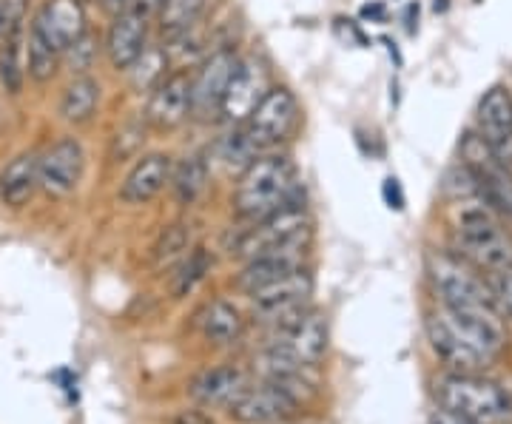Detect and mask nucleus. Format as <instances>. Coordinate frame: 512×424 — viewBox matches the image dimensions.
<instances>
[{
    "label": "nucleus",
    "mask_w": 512,
    "mask_h": 424,
    "mask_svg": "<svg viewBox=\"0 0 512 424\" xmlns=\"http://www.w3.org/2000/svg\"><path fill=\"white\" fill-rule=\"evenodd\" d=\"M9 37H6V46H3V55H0V80L6 86V92L18 94L20 86H23V46H20V26L18 20L6 29Z\"/></svg>",
    "instance_id": "nucleus-29"
},
{
    "label": "nucleus",
    "mask_w": 512,
    "mask_h": 424,
    "mask_svg": "<svg viewBox=\"0 0 512 424\" xmlns=\"http://www.w3.org/2000/svg\"><path fill=\"white\" fill-rule=\"evenodd\" d=\"M299 123V103L288 89H268V94L256 103V109L242 123L245 137L254 143L256 151L285 143Z\"/></svg>",
    "instance_id": "nucleus-11"
},
{
    "label": "nucleus",
    "mask_w": 512,
    "mask_h": 424,
    "mask_svg": "<svg viewBox=\"0 0 512 424\" xmlns=\"http://www.w3.org/2000/svg\"><path fill=\"white\" fill-rule=\"evenodd\" d=\"M188 245H191V231L185 225L165 228L160 242L154 245V265L157 268H168V265L180 262L188 254Z\"/></svg>",
    "instance_id": "nucleus-32"
},
{
    "label": "nucleus",
    "mask_w": 512,
    "mask_h": 424,
    "mask_svg": "<svg viewBox=\"0 0 512 424\" xmlns=\"http://www.w3.org/2000/svg\"><path fill=\"white\" fill-rule=\"evenodd\" d=\"M256 154H259V151H256L254 143L245 137V131L242 129L234 131V134H225L220 140V146H217V160H220L228 171H245V168L256 160Z\"/></svg>",
    "instance_id": "nucleus-30"
},
{
    "label": "nucleus",
    "mask_w": 512,
    "mask_h": 424,
    "mask_svg": "<svg viewBox=\"0 0 512 424\" xmlns=\"http://www.w3.org/2000/svg\"><path fill=\"white\" fill-rule=\"evenodd\" d=\"M311 296L313 277L311 271L302 265V268L291 271L288 277L276 279V282L251 294V299H254V319L262 322V325L279 328V325H285L296 314H302L305 308H311L308 305Z\"/></svg>",
    "instance_id": "nucleus-10"
},
{
    "label": "nucleus",
    "mask_w": 512,
    "mask_h": 424,
    "mask_svg": "<svg viewBox=\"0 0 512 424\" xmlns=\"http://www.w3.org/2000/svg\"><path fill=\"white\" fill-rule=\"evenodd\" d=\"M237 63L239 57L231 49H217L214 55H208L197 77L191 80V114H197L200 120H211L214 114H220L222 97L237 72Z\"/></svg>",
    "instance_id": "nucleus-12"
},
{
    "label": "nucleus",
    "mask_w": 512,
    "mask_h": 424,
    "mask_svg": "<svg viewBox=\"0 0 512 424\" xmlns=\"http://www.w3.org/2000/svg\"><path fill=\"white\" fill-rule=\"evenodd\" d=\"M165 0H131V9L143 12V15H151V12H160Z\"/></svg>",
    "instance_id": "nucleus-36"
},
{
    "label": "nucleus",
    "mask_w": 512,
    "mask_h": 424,
    "mask_svg": "<svg viewBox=\"0 0 512 424\" xmlns=\"http://www.w3.org/2000/svg\"><path fill=\"white\" fill-rule=\"evenodd\" d=\"M15 20H18V15H12V12H9V3H3V0H0V35H3Z\"/></svg>",
    "instance_id": "nucleus-37"
},
{
    "label": "nucleus",
    "mask_w": 512,
    "mask_h": 424,
    "mask_svg": "<svg viewBox=\"0 0 512 424\" xmlns=\"http://www.w3.org/2000/svg\"><path fill=\"white\" fill-rule=\"evenodd\" d=\"M461 160L476 180L478 197L498 214L512 217V171L495 157L490 146L481 140V134H464Z\"/></svg>",
    "instance_id": "nucleus-9"
},
{
    "label": "nucleus",
    "mask_w": 512,
    "mask_h": 424,
    "mask_svg": "<svg viewBox=\"0 0 512 424\" xmlns=\"http://www.w3.org/2000/svg\"><path fill=\"white\" fill-rule=\"evenodd\" d=\"M427 279L433 282L436 294L441 296L444 308H481L495 305L490 282L478 277L476 268L467 259L447 254V251H430L427 254Z\"/></svg>",
    "instance_id": "nucleus-7"
},
{
    "label": "nucleus",
    "mask_w": 512,
    "mask_h": 424,
    "mask_svg": "<svg viewBox=\"0 0 512 424\" xmlns=\"http://www.w3.org/2000/svg\"><path fill=\"white\" fill-rule=\"evenodd\" d=\"M302 259L305 257H259L251 259L245 268H242V274L237 277V285L245 291V294L251 296L259 288H265V285H271L276 279L288 277L291 271L296 268H302Z\"/></svg>",
    "instance_id": "nucleus-23"
},
{
    "label": "nucleus",
    "mask_w": 512,
    "mask_h": 424,
    "mask_svg": "<svg viewBox=\"0 0 512 424\" xmlns=\"http://www.w3.org/2000/svg\"><path fill=\"white\" fill-rule=\"evenodd\" d=\"M453 234L461 259H467L473 268L490 274L512 271V237L481 197L458 203Z\"/></svg>",
    "instance_id": "nucleus-4"
},
{
    "label": "nucleus",
    "mask_w": 512,
    "mask_h": 424,
    "mask_svg": "<svg viewBox=\"0 0 512 424\" xmlns=\"http://www.w3.org/2000/svg\"><path fill=\"white\" fill-rule=\"evenodd\" d=\"M205 3L208 0H165L163 9L157 12L160 15V29L163 35L171 37L183 35L191 26H197L205 12Z\"/></svg>",
    "instance_id": "nucleus-26"
},
{
    "label": "nucleus",
    "mask_w": 512,
    "mask_h": 424,
    "mask_svg": "<svg viewBox=\"0 0 512 424\" xmlns=\"http://www.w3.org/2000/svg\"><path fill=\"white\" fill-rule=\"evenodd\" d=\"M268 94V72L256 57H245L237 63V72L231 77L225 97H222L220 114L228 123H245L256 103Z\"/></svg>",
    "instance_id": "nucleus-16"
},
{
    "label": "nucleus",
    "mask_w": 512,
    "mask_h": 424,
    "mask_svg": "<svg viewBox=\"0 0 512 424\" xmlns=\"http://www.w3.org/2000/svg\"><path fill=\"white\" fill-rule=\"evenodd\" d=\"M293 379L299 376H274L256 388H245L228 407L231 419L239 424H276L296 416L302 402L291 388Z\"/></svg>",
    "instance_id": "nucleus-8"
},
{
    "label": "nucleus",
    "mask_w": 512,
    "mask_h": 424,
    "mask_svg": "<svg viewBox=\"0 0 512 424\" xmlns=\"http://www.w3.org/2000/svg\"><path fill=\"white\" fill-rule=\"evenodd\" d=\"M208 268H211V257H208V251L205 248H194V251H188L183 259H180V265H177V271H174V277H171V294L177 296H188L197 285H200L205 274H208Z\"/></svg>",
    "instance_id": "nucleus-28"
},
{
    "label": "nucleus",
    "mask_w": 512,
    "mask_h": 424,
    "mask_svg": "<svg viewBox=\"0 0 512 424\" xmlns=\"http://www.w3.org/2000/svg\"><path fill=\"white\" fill-rule=\"evenodd\" d=\"M328 339V319L316 308H305L285 325L274 328V339L262 356L268 379L302 376V370L316 368L328 353Z\"/></svg>",
    "instance_id": "nucleus-3"
},
{
    "label": "nucleus",
    "mask_w": 512,
    "mask_h": 424,
    "mask_svg": "<svg viewBox=\"0 0 512 424\" xmlns=\"http://www.w3.org/2000/svg\"><path fill=\"white\" fill-rule=\"evenodd\" d=\"M197 328H200V333L208 342H214V345H231V342H237L239 336H242L245 322H242V314H239L231 302L214 299V302H208L200 314H197Z\"/></svg>",
    "instance_id": "nucleus-22"
},
{
    "label": "nucleus",
    "mask_w": 512,
    "mask_h": 424,
    "mask_svg": "<svg viewBox=\"0 0 512 424\" xmlns=\"http://www.w3.org/2000/svg\"><path fill=\"white\" fill-rule=\"evenodd\" d=\"M248 388L245 373L237 368H214L205 370L202 376H197L191 382V399L202 407H231V402L237 399L242 390Z\"/></svg>",
    "instance_id": "nucleus-20"
},
{
    "label": "nucleus",
    "mask_w": 512,
    "mask_h": 424,
    "mask_svg": "<svg viewBox=\"0 0 512 424\" xmlns=\"http://www.w3.org/2000/svg\"><path fill=\"white\" fill-rule=\"evenodd\" d=\"M441 410L478 424H507L512 419V399L498 382L481 373L450 370L433 385Z\"/></svg>",
    "instance_id": "nucleus-5"
},
{
    "label": "nucleus",
    "mask_w": 512,
    "mask_h": 424,
    "mask_svg": "<svg viewBox=\"0 0 512 424\" xmlns=\"http://www.w3.org/2000/svg\"><path fill=\"white\" fill-rule=\"evenodd\" d=\"M165 69H168V55H165L160 46H146L143 55L137 57L134 66L128 69L131 86L137 92H151L165 77Z\"/></svg>",
    "instance_id": "nucleus-27"
},
{
    "label": "nucleus",
    "mask_w": 512,
    "mask_h": 424,
    "mask_svg": "<svg viewBox=\"0 0 512 424\" xmlns=\"http://www.w3.org/2000/svg\"><path fill=\"white\" fill-rule=\"evenodd\" d=\"M382 197H384V203L390 205L393 211H404V191H402V183H399L396 177H387V180H384Z\"/></svg>",
    "instance_id": "nucleus-34"
},
{
    "label": "nucleus",
    "mask_w": 512,
    "mask_h": 424,
    "mask_svg": "<svg viewBox=\"0 0 512 424\" xmlns=\"http://www.w3.org/2000/svg\"><path fill=\"white\" fill-rule=\"evenodd\" d=\"M40 174H37L35 154H20L0 174V200L9 208H23L35 197Z\"/></svg>",
    "instance_id": "nucleus-21"
},
{
    "label": "nucleus",
    "mask_w": 512,
    "mask_h": 424,
    "mask_svg": "<svg viewBox=\"0 0 512 424\" xmlns=\"http://www.w3.org/2000/svg\"><path fill=\"white\" fill-rule=\"evenodd\" d=\"M57 49H52L40 32H29V46H26V69L29 74L35 77L37 83H46V80H52L57 72Z\"/></svg>",
    "instance_id": "nucleus-31"
},
{
    "label": "nucleus",
    "mask_w": 512,
    "mask_h": 424,
    "mask_svg": "<svg viewBox=\"0 0 512 424\" xmlns=\"http://www.w3.org/2000/svg\"><path fill=\"white\" fill-rule=\"evenodd\" d=\"M208 183V163L202 160L200 154H191L185 157L183 163L177 166L174 177H171V188H174V197L180 205H191Z\"/></svg>",
    "instance_id": "nucleus-25"
},
{
    "label": "nucleus",
    "mask_w": 512,
    "mask_h": 424,
    "mask_svg": "<svg viewBox=\"0 0 512 424\" xmlns=\"http://www.w3.org/2000/svg\"><path fill=\"white\" fill-rule=\"evenodd\" d=\"M362 15H365V18H379V20H382L384 18V6H382V3H370V6H365V9H362Z\"/></svg>",
    "instance_id": "nucleus-38"
},
{
    "label": "nucleus",
    "mask_w": 512,
    "mask_h": 424,
    "mask_svg": "<svg viewBox=\"0 0 512 424\" xmlns=\"http://www.w3.org/2000/svg\"><path fill=\"white\" fill-rule=\"evenodd\" d=\"M299 177L288 157H256L242 171L234 208L242 220L259 222L299 203Z\"/></svg>",
    "instance_id": "nucleus-2"
},
{
    "label": "nucleus",
    "mask_w": 512,
    "mask_h": 424,
    "mask_svg": "<svg viewBox=\"0 0 512 424\" xmlns=\"http://www.w3.org/2000/svg\"><path fill=\"white\" fill-rule=\"evenodd\" d=\"M148 20L143 12L137 9H126L120 12L114 23H111L109 37H106V55L109 63L117 72H128L134 66V60L143 55L146 49Z\"/></svg>",
    "instance_id": "nucleus-18"
},
{
    "label": "nucleus",
    "mask_w": 512,
    "mask_h": 424,
    "mask_svg": "<svg viewBox=\"0 0 512 424\" xmlns=\"http://www.w3.org/2000/svg\"><path fill=\"white\" fill-rule=\"evenodd\" d=\"M191 114V80L185 72L165 74L151 89L146 106V123L157 131H171Z\"/></svg>",
    "instance_id": "nucleus-15"
},
{
    "label": "nucleus",
    "mask_w": 512,
    "mask_h": 424,
    "mask_svg": "<svg viewBox=\"0 0 512 424\" xmlns=\"http://www.w3.org/2000/svg\"><path fill=\"white\" fill-rule=\"evenodd\" d=\"M427 339L444 365L458 373H478L507 351V325L498 305L444 308L427 314Z\"/></svg>",
    "instance_id": "nucleus-1"
},
{
    "label": "nucleus",
    "mask_w": 512,
    "mask_h": 424,
    "mask_svg": "<svg viewBox=\"0 0 512 424\" xmlns=\"http://www.w3.org/2000/svg\"><path fill=\"white\" fill-rule=\"evenodd\" d=\"M100 103V86L94 83L92 77L86 74H77L72 83L66 86L63 100H60V114L69 120V123H86Z\"/></svg>",
    "instance_id": "nucleus-24"
},
{
    "label": "nucleus",
    "mask_w": 512,
    "mask_h": 424,
    "mask_svg": "<svg viewBox=\"0 0 512 424\" xmlns=\"http://www.w3.org/2000/svg\"><path fill=\"white\" fill-rule=\"evenodd\" d=\"M427 424H478V422H470V419H461V416H456V413H450V410H436L430 419H427Z\"/></svg>",
    "instance_id": "nucleus-35"
},
{
    "label": "nucleus",
    "mask_w": 512,
    "mask_h": 424,
    "mask_svg": "<svg viewBox=\"0 0 512 424\" xmlns=\"http://www.w3.org/2000/svg\"><path fill=\"white\" fill-rule=\"evenodd\" d=\"M311 237V214L296 203L265 217V220L254 222V228H248L239 237L234 254L248 262L259 257H305Z\"/></svg>",
    "instance_id": "nucleus-6"
},
{
    "label": "nucleus",
    "mask_w": 512,
    "mask_h": 424,
    "mask_svg": "<svg viewBox=\"0 0 512 424\" xmlns=\"http://www.w3.org/2000/svg\"><path fill=\"white\" fill-rule=\"evenodd\" d=\"M168 180H171V160L165 154H148L131 168V174L120 188V200L128 205L148 203L163 191Z\"/></svg>",
    "instance_id": "nucleus-19"
},
{
    "label": "nucleus",
    "mask_w": 512,
    "mask_h": 424,
    "mask_svg": "<svg viewBox=\"0 0 512 424\" xmlns=\"http://www.w3.org/2000/svg\"><path fill=\"white\" fill-rule=\"evenodd\" d=\"M32 29L57 49L66 52L80 37L86 35V9L80 0H46L37 12Z\"/></svg>",
    "instance_id": "nucleus-17"
},
{
    "label": "nucleus",
    "mask_w": 512,
    "mask_h": 424,
    "mask_svg": "<svg viewBox=\"0 0 512 424\" xmlns=\"http://www.w3.org/2000/svg\"><path fill=\"white\" fill-rule=\"evenodd\" d=\"M478 134L495 157L512 168V94L493 86L478 103Z\"/></svg>",
    "instance_id": "nucleus-14"
},
{
    "label": "nucleus",
    "mask_w": 512,
    "mask_h": 424,
    "mask_svg": "<svg viewBox=\"0 0 512 424\" xmlns=\"http://www.w3.org/2000/svg\"><path fill=\"white\" fill-rule=\"evenodd\" d=\"M83 171H86V154L74 137H63V140L52 143L43 151V157L37 160L40 185L57 197L72 194L83 180Z\"/></svg>",
    "instance_id": "nucleus-13"
},
{
    "label": "nucleus",
    "mask_w": 512,
    "mask_h": 424,
    "mask_svg": "<svg viewBox=\"0 0 512 424\" xmlns=\"http://www.w3.org/2000/svg\"><path fill=\"white\" fill-rule=\"evenodd\" d=\"M487 282H490V291H493L498 311L512 319V271H498V274H490Z\"/></svg>",
    "instance_id": "nucleus-33"
}]
</instances>
